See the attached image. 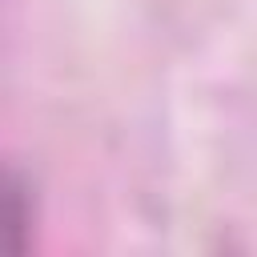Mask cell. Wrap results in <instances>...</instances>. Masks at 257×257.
Segmentation results:
<instances>
[{"mask_svg": "<svg viewBox=\"0 0 257 257\" xmlns=\"http://www.w3.org/2000/svg\"><path fill=\"white\" fill-rule=\"evenodd\" d=\"M28 245H32V189L8 161H0V257H16Z\"/></svg>", "mask_w": 257, "mask_h": 257, "instance_id": "cell-1", "label": "cell"}]
</instances>
